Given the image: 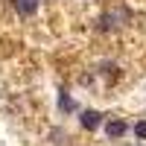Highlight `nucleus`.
Segmentation results:
<instances>
[{"label":"nucleus","mask_w":146,"mask_h":146,"mask_svg":"<svg viewBox=\"0 0 146 146\" xmlns=\"http://www.w3.org/2000/svg\"><path fill=\"white\" fill-rule=\"evenodd\" d=\"M105 114L102 111H96V108H88V111H79V126L85 131H96L100 126H105Z\"/></svg>","instance_id":"f257e3e1"},{"label":"nucleus","mask_w":146,"mask_h":146,"mask_svg":"<svg viewBox=\"0 0 146 146\" xmlns=\"http://www.w3.org/2000/svg\"><path fill=\"white\" fill-rule=\"evenodd\" d=\"M126 131H129V123H126L123 117H108L105 120V137L108 140H120Z\"/></svg>","instance_id":"f03ea898"},{"label":"nucleus","mask_w":146,"mask_h":146,"mask_svg":"<svg viewBox=\"0 0 146 146\" xmlns=\"http://www.w3.org/2000/svg\"><path fill=\"white\" fill-rule=\"evenodd\" d=\"M12 9L18 12V18H32L41 9V0H12Z\"/></svg>","instance_id":"7ed1b4c3"},{"label":"nucleus","mask_w":146,"mask_h":146,"mask_svg":"<svg viewBox=\"0 0 146 146\" xmlns=\"http://www.w3.org/2000/svg\"><path fill=\"white\" fill-rule=\"evenodd\" d=\"M58 108H62V111L64 114H70V111H76V100H73V96H67V91H62V94H58Z\"/></svg>","instance_id":"20e7f679"},{"label":"nucleus","mask_w":146,"mask_h":146,"mask_svg":"<svg viewBox=\"0 0 146 146\" xmlns=\"http://www.w3.org/2000/svg\"><path fill=\"white\" fill-rule=\"evenodd\" d=\"M135 137L146 140V120H137V123H135Z\"/></svg>","instance_id":"39448f33"}]
</instances>
